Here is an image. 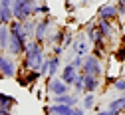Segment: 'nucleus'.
Returning a JSON list of instances; mask_svg holds the SVG:
<instances>
[{"label":"nucleus","instance_id":"obj_1","mask_svg":"<svg viewBox=\"0 0 125 115\" xmlns=\"http://www.w3.org/2000/svg\"><path fill=\"white\" fill-rule=\"evenodd\" d=\"M46 58H48V54H46V44L30 40L28 46H26V52L20 58V65L24 70H40V65L44 63Z\"/></svg>","mask_w":125,"mask_h":115},{"label":"nucleus","instance_id":"obj_2","mask_svg":"<svg viewBox=\"0 0 125 115\" xmlns=\"http://www.w3.org/2000/svg\"><path fill=\"white\" fill-rule=\"evenodd\" d=\"M20 63L12 54H0V79H14L18 75Z\"/></svg>","mask_w":125,"mask_h":115},{"label":"nucleus","instance_id":"obj_3","mask_svg":"<svg viewBox=\"0 0 125 115\" xmlns=\"http://www.w3.org/2000/svg\"><path fill=\"white\" fill-rule=\"evenodd\" d=\"M36 4H38V0H14V2H12V14H14V18L20 20V22L32 18Z\"/></svg>","mask_w":125,"mask_h":115},{"label":"nucleus","instance_id":"obj_4","mask_svg":"<svg viewBox=\"0 0 125 115\" xmlns=\"http://www.w3.org/2000/svg\"><path fill=\"white\" fill-rule=\"evenodd\" d=\"M54 26H56V20L52 18V14H50V16H42V18H38V22H36V32H34V40L46 44V40H48V36L52 34Z\"/></svg>","mask_w":125,"mask_h":115},{"label":"nucleus","instance_id":"obj_5","mask_svg":"<svg viewBox=\"0 0 125 115\" xmlns=\"http://www.w3.org/2000/svg\"><path fill=\"white\" fill-rule=\"evenodd\" d=\"M44 75L40 73V70H24L22 65H20V70H18V75L14 77L18 81V85L22 87H28V89H34V85L38 84V81L42 79Z\"/></svg>","mask_w":125,"mask_h":115},{"label":"nucleus","instance_id":"obj_6","mask_svg":"<svg viewBox=\"0 0 125 115\" xmlns=\"http://www.w3.org/2000/svg\"><path fill=\"white\" fill-rule=\"evenodd\" d=\"M46 93L48 95H62V93H70L73 91L72 85H68L60 75H52V77H46Z\"/></svg>","mask_w":125,"mask_h":115},{"label":"nucleus","instance_id":"obj_7","mask_svg":"<svg viewBox=\"0 0 125 115\" xmlns=\"http://www.w3.org/2000/svg\"><path fill=\"white\" fill-rule=\"evenodd\" d=\"M83 73H89V75H97V77H103V63L99 58H95L93 54H87L85 60H83V68L80 70Z\"/></svg>","mask_w":125,"mask_h":115},{"label":"nucleus","instance_id":"obj_8","mask_svg":"<svg viewBox=\"0 0 125 115\" xmlns=\"http://www.w3.org/2000/svg\"><path fill=\"white\" fill-rule=\"evenodd\" d=\"M95 18H103V20H111V22H117L119 20V10H117V4L115 2H103L99 4L97 12H95Z\"/></svg>","mask_w":125,"mask_h":115},{"label":"nucleus","instance_id":"obj_9","mask_svg":"<svg viewBox=\"0 0 125 115\" xmlns=\"http://www.w3.org/2000/svg\"><path fill=\"white\" fill-rule=\"evenodd\" d=\"M95 22H97V30H99V34H101V36H105L107 40H113V38H115V34H117V30H121V28H119V26H115L111 20L95 18Z\"/></svg>","mask_w":125,"mask_h":115},{"label":"nucleus","instance_id":"obj_10","mask_svg":"<svg viewBox=\"0 0 125 115\" xmlns=\"http://www.w3.org/2000/svg\"><path fill=\"white\" fill-rule=\"evenodd\" d=\"M77 73H80V70H77L72 62H64V65H62V72H60V77L64 79L68 85H73V81H75Z\"/></svg>","mask_w":125,"mask_h":115},{"label":"nucleus","instance_id":"obj_11","mask_svg":"<svg viewBox=\"0 0 125 115\" xmlns=\"http://www.w3.org/2000/svg\"><path fill=\"white\" fill-rule=\"evenodd\" d=\"M103 84V77H97V75H89L85 73L83 77V85H85V93H95Z\"/></svg>","mask_w":125,"mask_h":115},{"label":"nucleus","instance_id":"obj_12","mask_svg":"<svg viewBox=\"0 0 125 115\" xmlns=\"http://www.w3.org/2000/svg\"><path fill=\"white\" fill-rule=\"evenodd\" d=\"M10 46V26L0 24V52H8Z\"/></svg>","mask_w":125,"mask_h":115},{"label":"nucleus","instance_id":"obj_13","mask_svg":"<svg viewBox=\"0 0 125 115\" xmlns=\"http://www.w3.org/2000/svg\"><path fill=\"white\" fill-rule=\"evenodd\" d=\"M83 34H85V38L89 40V44H93L97 38H99V30H97V22L93 20V22H87L85 24V28H83Z\"/></svg>","mask_w":125,"mask_h":115},{"label":"nucleus","instance_id":"obj_14","mask_svg":"<svg viewBox=\"0 0 125 115\" xmlns=\"http://www.w3.org/2000/svg\"><path fill=\"white\" fill-rule=\"evenodd\" d=\"M62 56H56V54H50V72H48V77L52 75H58L60 68H62Z\"/></svg>","mask_w":125,"mask_h":115},{"label":"nucleus","instance_id":"obj_15","mask_svg":"<svg viewBox=\"0 0 125 115\" xmlns=\"http://www.w3.org/2000/svg\"><path fill=\"white\" fill-rule=\"evenodd\" d=\"M16 103H18V99L14 95H8V93H4L2 89H0V107L2 109H12Z\"/></svg>","mask_w":125,"mask_h":115},{"label":"nucleus","instance_id":"obj_16","mask_svg":"<svg viewBox=\"0 0 125 115\" xmlns=\"http://www.w3.org/2000/svg\"><path fill=\"white\" fill-rule=\"evenodd\" d=\"M12 20H14V14H12V6L0 4V24H10Z\"/></svg>","mask_w":125,"mask_h":115},{"label":"nucleus","instance_id":"obj_17","mask_svg":"<svg viewBox=\"0 0 125 115\" xmlns=\"http://www.w3.org/2000/svg\"><path fill=\"white\" fill-rule=\"evenodd\" d=\"M50 14H52V10H50V4L46 2V0H42V2L36 4V8H34V18H42V16H50Z\"/></svg>","mask_w":125,"mask_h":115},{"label":"nucleus","instance_id":"obj_18","mask_svg":"<svg viewBox=\"0 0 125 115\" xmlns=\"http://www.w3.org/2000/svg\"><path fill=\"white\" fill-rule=\"evenodd\" d=\"M83 77H85V73L83 72H80V73H77V77H75V81H73V91L77 93V95H83L85 93V85H83Z\"/></svg>","mask_w":125,"mask_h":115},{"label":"nucleus","instance_id":"obj_19","mask_svg":"<svg viewBox=\"0 0 125 115\" xmlns=\"http://www.w3.org/2000/svg\"><path fill=\"white\" fill-rule=\"evenodd\" d=\"M82 105L87 111H91L93 107H95V93H83L82 95Z\"/></svg>","mask_w":125,"mask_h":115},{"label":"nucleus","instance_id":"obj_20","mask_svg":"<svg viewBox=\"0 0 125 115\" xmlns=\"http://www.w3.org/2000/svg\"><path fill=\"white\" fill-rule=\"evenodd\" d=\"M75 42V36H73V32L68 28V34H66V38H64V42H62V46H64L66 48V50H70V48H72V44Z\"/></svg>","mask_w":125,"mask_h":115},{"label":"nucleus","instance_id":"obj_21","mask_svg":"<svg viewBox=\"0 0 125 115\" xmlns=\"http://www.w3.org/2000/svg\"><path fill=\"white\" fill-rule=\"evenodd\" d=\"M111 87H113L117 93H123V91H125V77H123V75H121V77H117L113 84H111Z\"/></svg>","mask_w":125,"mask_h":115},{"label":"nucleus","instance_id":"obj_22","mask_svg":"<svg viewBox=\"0 0 125 115\" xmlns=\"http://www.w3.org/2000/svg\"><path fill=\"white\" fill-rule=\"evenodd\" d=\"M48 72H50V56L44 60V63L40 65V73L44 75V77H48Z\"/></svg>","mask_w":125,"mask_h":115},{"label":"nucleus","instance_id":"obj_23","mask_svg":"<svg viewBox=\"0 0 125 115\" xmlns=\"http://www.w3.org/2000/svg\"><path fill=\"white\" fill-rule=\"evenodd\" d=\"M50 48H52V54H56V56H64V52H66V48L62 46V44H54Z\"/></svg>","mask_w":125,"mask_h":115},{"label":"nucleus","instance_id":"obj_24","mask_svg":"<svg viewBox=\"0 0 125 115\" xmlns=\"http://www.w3.org/2000/svg\"><path fill=\"white\" fill-rule=\"evenodd\" d=\"M83 60H85V56H75V58L72 60V63L75 65L77 70H82V68H83Z\"/></svg>","mask_w":125,"mask_h":115},{"label":"nucleus","instance_id":"obj_25","mask_svg":"<svg viewBox=\"0 0 125 115\" xmlns=\"http://www.w3.org/2000/svg\"><path fill=\"white\" fill-rule=\"evenodd\" d=\"M64 4H66V12H70V14H72V12L75 10V8H73V4H72V0H66Z\"/></svg>","mask_w":125,"mask_h":115},{"label":"nucleus","instance_id":"obj_26","mask_svg":"<svg viewBox=\"0 0 125 115\" xmlns=\"http://www.w3.org/2000/svg\"><path fill=\"white\" fill-rule=\"evenodd\" d=\"M0 115H12V109H2L0 107Z\"/></svg>","mask_w":125,"mask_h":115},{"label":"nucleus","instance_id":"obj_27","mask_svg":"<svg viewBox=\"0 0 125 115\" xmlns=\"http://www.w3.org/2000/svg\"><path fill=\"white\" fill-rule=\"evenodd\" d=\"M14 0H0V4H6V6H12Z\"/></svg>","mask_w":125,"mask_h":115},{"label":"nucleus","instance_id":"obj_28","mask_svg":"<svg viewBox=\"0 0 125 115\" xmlns=\"http://www.w3.org/2000/svg\"><path fill=\"white\" fill-rule=\"evenodd\" d=\"M121 44L125 46V32H123V34H121Z\"/></svg>","mask_w":125,"mask_h":115},{"label":"nucleus","instance_id":"obj_29","mask_svg":"<svg viewBox=\"0 0 125 115\" xmlns=\"http://www.w3.org/2000/svg\"><path fill=\"white\" fill-rule=\"evenodd\" d=\"M123 77H125V63H123Z\"/></svg>","mask_w":125,"mask_h":115},{"label":"nucleus","instance_id":"obj_30","mask_svg":"<svg viewBox=\"0 0 125 115\" xmlns=\"http://www.w3.org/2000/svg\"><path fill=\"white\" fill-rule=\"evenodd\" d=\"M109 2H119V0H109Z\"/></svg>","mask_w":125,"mask_h":115},{"label":"nucleus","instance_id":"obj_31","mask_svg":"<svg viewBox=\"0 0 125 115\" xmlns=\"http://www.w3.org/2000/svg\"><path fill=\"white\" fill-rule=\"evenodd\" d=\"M95 115H99V111H95Z\"/></svg>","mask_w":125,"mask_h":115},{"label":"nucleus","instance_id":"obj_32","mask_svg":"<svg viewBox=\"0 0 125 115\" xmlns=\"http://www.w3.org/2000/svg\"><path fill=\"white\" fill-rule=\"evenodd\" d=\"M38 2H42V0H38Z\"/></svg>","mask_w":125,"mask_h":115},{"label":"nucleus","instance_id":"obj_33","mask_svg":"<svg viewBox=\"0 0 125 115\" xmlns=\"http://www.w3.org/2000/svg\"><path fill=\"white\" fill-rule=\"evenodd\" d=\"M123 115H125V113H123Z\"/></svg>","mask_w":125,"mask_h":115}]
</instances>
